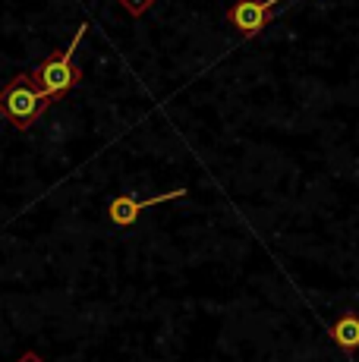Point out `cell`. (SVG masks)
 <instances>
[{
    "label": "cell",
    "instance_id": "277c9868",
    "mask_svg": "<svg viewBox=\"0 0 359 362\" xmlns=\"http://www.w3.org/2000/svg\"><path fill=\"white\" fill-rule=\"evenodd\" d=\"M170 199H186V189H170V192H161V196H151L142 202L133 196H117V199H110L107 214H110V221H114V227H133L136 221L142 218V211L164 205V202H170Z\"/></svg>",
    "mask_w": 359,
    "mask_h": 362
},
{
    "label": "cell",
    "instance_id": "7a4b0ae2",
    "mask_svg": "<svg viewBox=\"0 0 359 362\" xmlns=\"http://www.w3.org/2000/svg\"><path fill=\"white\" fill-rule=\"evenodd\" d=\"M86 32H88V25L82 23L79 29H76L73 41L66 45V51H54L51 57H47L45 64L35 69V73H32L35 86H38L51 101H60V98H64V95L76 86V82H79V69H76L73 57H76V47H79V41H82V35H86Z\"/></svg>",
    "mask_w": 359,
    "mask_h": 362
},
{
    "label": "cell",
    "instance_id": "3957f363",
    "mask_svg": "<svg viewBox=\"0 0 359 362\" xmlns=\"http://www.w3.org/2000/svg\"><path fill=\"white\" fill-rule=\"evenodd\" d=\"M281 4H287V0H237V4L230 6V13H227V19H230V25L243 35V38H249V35H259L271 23L274 10H278Z\"/></svg>",
    "mask_w": 359,
    "mask_h": 362
},
{
    "label": "cell",
    "instance_id": "6da1fadb",
    "mask_svg": "<svg viewBox=\"0 0 359 362\" xmlns=\"http://www.w3.org/2000/svg\"><path fill=\"white\" fill-rule=\"evenodd\" d=\"M51 104L54 101L35 86V79L23 73L0 92V117L16 129H32V123H38Z\"/></svg>",
    "mask_w": 359,
    "mask_h": 362
},
{
    "label": "cell",
    "instance_id": "5b68a950",
    "mask_svg": "<svg viewBox=\"0 0 359 362\" xmlns=\"http://www.w3.org/2000/svg\"><path fill=\"white\" fill-rule=\"evenodd\" d=\"M331 340L347 353L359 350V315L356 312H343V315L331 325Z\"/></svg>",
    "mask_w": 359,
    "mask_h": 362
},
{
    "label": "cell",
    "instance_id": "8992f818",
    "mask_svg": "<svg viewBox=\"0 0 359 362\" xmlns=\"http://www.w3.org/2000/svg\"><path fill=\"white\" fill-rule=\"evenodd\" d=\"M123 4H126V10L133 13V16H142V13L151 6V0H123Z\"/></svg>",
    "mask_w": 359,
    "mask_h": 362
},
{
    "label": "cell",
    "instance_id": "52a82bcc",
    "mask_svg": "<svg viewBox=\"0 0 359 362\" xmlns=\"http://www.w3.org/2000/svg\"><path fill=\"white\" fill-rule=\"evenodd\" d=\"M19 362H41V359L35 356V353H25V356H23V359H19Z\"/></svg>",
    "mask_w": 359,
    "mask_h": 362
}]
</instances>
